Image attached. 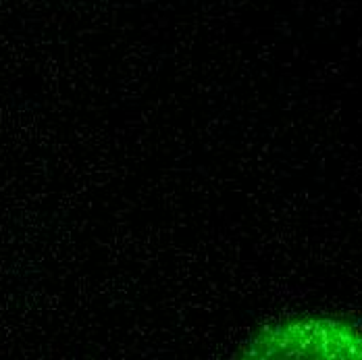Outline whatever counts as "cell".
<instances>
[{
	"label": "cell",
	"instance_id": "6da1fadb",
	"mask_svg": "<svg viewBox=\"0 0 362 360\" xmlns=\"http://www.w3.org/2000/svg\"><path fill=\"white\" fill-rule=\"evenodd\" d=\"M254 359H362V333L333 319H300L260 331L244 348Z\"/></svg>",
	"mask_w": 362,
	"mask_h": 360
}]
</instances>
